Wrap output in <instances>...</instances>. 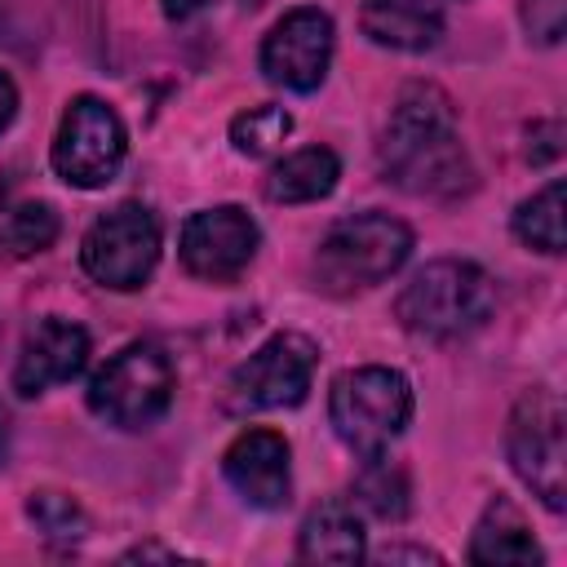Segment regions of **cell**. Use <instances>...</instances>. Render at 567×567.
<instances>
[{"instance_id": "cell-1", "label": "cell", "mask_w": 567, "mask_h": 567, "mask_svg": "<svg viewBox=\"0 0 567 567\" xmlns=\"http://www.w3.org/2000/svg\"><path fill=\"white\" fill-rule=\"evenodd\" d=\"M385 182L421 199H461L474 190V164L456 133V106L439 84H408L377 142Z\"/></svg>"}, {"instance_id": "cell-2", "label": "cell", "mask_w": 567, "mask_h": 567, "mask_svg": "<svg viewBox=\"0 0 567 567\" xmlns=\"http://www.w3.org/2000/svg\"><path fill=\"white\" fill-rule=\"evenodd\" d=\"M492 306H496V288L483 266L461 261V257H439L403 284L394 301V319L412 337L456 341V337L478 332L492 319Z\"/></svg>"}, {"instance_id": "cell-3", "label": "cell", "mask_w": 567, "mask_h": 567, "mask_svg": "<svg viewBox=\"0 0 567 567\" xmlns=\"http://www.w3.org/2000/svg\"><path fill=\"white\" fill-rule=\"evenodd\" d=\"M412 252V230L408 221L390 213H354L341 217L315 248L310 275L315 288L328 297H354L377 284H385Z\"/></svg>"}, {"instance_id": "cell-4", "label": "cell", "mask_w": 567, "mask_h": 567, "mask_svg": "<svg viewBox=\"0 0 567 567\" xmlns=\"http://www.w3.org/2000/svg\"><path fill=\"white\" fill-rule=\"evenodd\" d=\"M328 421L350 452L363 461L381 456L412 421V385L403 372L381 363L346 368L328 390Z\"/></svg>"}, {"instance_id": "cell-5", "label": "cell", "mask_w": 567, "mask_h": 567, "mask_svg": "<svg viewBox=\"0 0 567 567\" xmlns=\"http://www.w3.org/2000/svg\"><path fill=\"white\" fill-rule=\"evenodd\" d=\"M505 452L523 487L549 509L563 514L567 505V416L554 390H527L505 425Z\"/></svg>"}, {"instance_id": "cell-6", "label": "cell", "mask_w": 567, "mask_h": 567, "mask_svg": "<svg viewBox=\"0 0 567 567\" xmlns=\"http://www.w3.org/2000/svg\"><path fill=\"white\" fill-rule=\"evenodd\" d=\"M173 403V363L159 346L133 341L89 381V412L115 430H151Z\"/></svg>"}, {"instance_id": "cell-7", "label": "cell", "mask_w": 567, "mask_h": 567, "mask_svg": "<svg viewBox=\"0 0 567 567\" xmlns=\"http://www.w3.org/2000/svg\"><path fill=\"white\" fill-rule=\"evenodd\" d=\"M155 261H159V221L146 204H115L89 226L80 244L84 275L115 292L142 288Z\"/></svg>"}, {"instance_id": "cell-8", "label": "cell", "mask_w": 567, "mask_h": 567, "mask_svg": "<svg viewBox=\"0 0 567 567\" xmlns=\"http://www.w3.org/2000/svg\"><path fill=\"white\" fill-rule=\"evenodd\" d=\"M319 346L301 332H275L266 346H257L226 381V408L248 416V412H270V408H297L315 381Z\"/></svg>"}, {"instance_id": "cell-9", "label": "cell", "mask_w": 567, "mask_h": 567, "mask_svg": "<svg viewBox=\"0 0 567 567\" xmlns=\"http://www.w3.org/2000/svg\"><path fill=\"white\" fill-rule=\"evenodd\" d=\"M124 151H128L124 124L102 97L80 93L75 102H66L53 137V173L66 186H80V190L106 186L120 173Z\"/></svg>"}, {"instance_id": "cell-10", "label": "cell", "mask_w": 567, "mask_h": 567, "mask_svg": "<svg viewBox=\"0 0 567 567\" xmlns=\"http://www.w3.org/2000/svg\"><path fill=\"white\" fill-rule=\"evenodd\" d=\"M261 75L292 93H315L332 62V18L315 4L288 9L261 40Z\"/></svg>"}, {"instance_id": "cell-11", "label": "cell", "mask_w": 567, "mask_h": 567, "mask_svg": "<svg viewBox=\"0 0 567 567\" xmlns=\"http://www.w3.org/2000/svg\"><path fill=\"white\" fill-rule=\"evenodd\" d=\"M257 244H261V230L248 217V208L217 204V208H199L182 221L177 252H182V266L195 279L230 284L257 257Z\"/></svg>"}, {"instance_id": "cell-12", "label": "cell", "mask_w": 567, "mask_h": 567, "mask_svg": "<svg viewBox=\"0 0 567 567\" xmlns=\"http://www.w3.org/2000/svg\"><path fill=\"white\" fill-rule=\"evenodd\" d=\"M89 363V332L75 323V319H62V315H49L40 319L22 350H18V363H13V390L22 399H35L44 394L49 385H62V381H75Z\"/></svg>"}, {"instance_id": "cell-13", "label": "cell", "mask_w": 567, "mask_h": 567, "mask_svg": "<svg viewBox=\"0 0 567 567\" xmlns=\"http://www.w3.org/2000/svg\"><path fill=\"white\" fill-rule=\"evenodd\" d=\"M221 474L239 492L244 505H252V509H284L288 496H292L288 439L275 434V430H244L226 447Z\"/></svg>"}, {"instance_id": "cell-14", "label": "cell", "mask_w": 567, "mask_h": 567, "mask_svg": "<svg viewBox=\"0 0 567 567\" xmlns=\"http://www.w3.org/2000/svg\"><path fill=\"white\" fill-rule=\"evenodd\" d=\"M359 27L372 44L399 53H425L443 35V4L439 0H363Z\"/></svg>"}, {"instance_id": "cell-15", "label": "cell", "mask_w": 567, "mask_h": 567, "mask_svg": "<svg viewBox=\"0 0 567 567\" xmlns=\"http://www.w3.org/2000/svg\"><path fill=\"white\" fill-rule=\"evenodd\" d=\"M470 563H483V567H540L545 563V554L514 501H505V496L487 501V509L470 536Z\"/></svg>"}, {"instance_id": "cell-16", "label": "cell", "mask_w": 567, "mask_h": 567, "mask_svg": "<svg viewBox=\"0 0 567 567\" xmlns=\"http://www.w3.org/2000/svg\"><path fill=\"white\" fill-rule=\"evenodd\" d=\"M363 549V523L354 505L346 501H323L306 514L297 532V558L301 563H359Z\"/></svg>"}, {"instance_id": "cell-17", "label": "cell", "mask_w": 567, "mask_h": 567, "mask_svg": "<svg viewBox=\"0 0 567 567\" xmlns=\"http://www.w3.org/2000/svg\"><path fill=\"white\" fill-rule=\"evenodd\" d=\"M337 177H341L337 151H328V146H306V151L284 155V159L266 173L261 190H266L270 204H315V199L332 195Z\"/></svg>"}, {"instance_id": "cell-18", "label": "cell", "mask_w": 567, "mask_h": 567, "mask_svg": "<svg viewBox=\"0 0 567 567\" xmlns=\"http://www.w3.org/2000/svg\"><path fill=\"white\" fill-rule=\"evenodd\" d=\"M514 235L518 244L545 252V257H558L563 252V182H545L536 195H527L518 208H514Z\"/></svg>"}, {"instance_id": "cell-19", "label": "cell", "mask_w": 567, "mask_h": 567, "mask_svg": "<svg viewBox=\"0 0 567 567\" xmlns=\"http://www.w3.org/2000/svg\"><path fill=\"white\" fill-rule=\"evenodd\" d=\"M58 239V213L44 199H13L0 208V252L31 257Z\"/></svg>"}, {"instance_id": "cell-20", "label": "cell", "mask_w": 567, "mask_h": 567, "mask_svg": "<svg viewBox=\"0 0 567 567\" xmlns=\"http://www.w3.org/2000/svg\"><path fill=\"white\" fill-rule=\"evenodd\" d=\"M408 496H412L408 474L381 456H368L363 474L354 478V505H363L381 523H399V518H408V505H412Z\"/></svg>"}, {"instance_id": "cell-21", "label": "cell", "mask_w": 567, "mask_h": 567, "mask_svg": "<svg viewBox=\"0 0 567 567\" xmlns=\"http://www.w3.org/2000/svg\"><path fill=\"white\" fill-rule=\"evenodd\" d=\"M27 518L35 523V532L53 545H75L89 536V518L80 509V501H71L66 492H31L27 496Z\"/></svg>"}, {"instance_id": "cell-22", "label": "cell", "mask_w": 567, "mask_h": 567, "mask_svg": "<svg viewBox=\"0 0 567 567\" xmlns=\"http://www.w3.org/2000/svg\"><path fill=\"white\" fill-rule=\"evenodd\" d=\"M292 133V115L284 106H252L230 120V142L239 155H270Z\"/></svg>"}, {"instance_id": "cell-23", "label": "cell", "mask_w": 567, "mask_h": 567, "mask_svg": "<svg viewBox=\"0 0 567 567\" xmlns=\"http://www.w3.org/2000/svg\"><path fill=\"white\" fill-rule=\"evenodd\" d=\"M523 27L532 44H558L567 27V0H523Z\"/></svg>"}, {"instance_id": "cell-24", "label": "cell", "mask_w": 567, "mask_h": 567, "mask_svg": "<svg viewBox=\"0 0 567 567\" xmlns=\"http://www.w3.org/2000/svg\"><path fill=\"white\" fill-rule=\"evenodd\" d=\"M527 137H532V142H527V159H532V164H549V159L563 155V124H558V120L532 124Z\"/></svg>"}, {"instance_id": "cell-25", "label": "cell", "mask_w": 567, "mask_h": 567, "mask_svg": "<svg viewBox=\"0 0 567 567\" xmlns=\"http://www.w3.org/2000/svg\"><path fill=\"white\" fill-rule=\"evenodd\" d=\"M439 563V554L434 549H416V545H385L381 554H377V563Z\"/></svg>"}, {"instance_id": "cell-26", "label": "cell", "mask_w": 567, "mask_h": 567, "mask_svg": "<svg viewBox=\"0 0 567 567\" xmlns=\"http://www.w3.org/2000/svg\"><path fill=\"white\" fill-rule=\"evenodd\" d=\"M13 111H18V89H13V80H9L4 71H0V133L9 128Z\"/></svg>"}, {"instance_id": "cell-27", "label": "cell", "mask_w": 567, "mask_h": 567, "mask_svg": "<svg viewBox=\"0 0 567 567\" xmlns=\"http://www.w3.org/2000/svg\"><path fill=\"white\" fill-rule=\"evenodd\" d=\"M146 558H164V563H177L182 554H177V549H164V545H137V549H128V554H124V563H146Z\"/></svg>"}, {"instance_id": "cell-28", "label": "cell", "mask_w": 567, "mask_h": 567, "mask_svg": "<svg viewBox=\"0 0 567 567\" xmlns=\"http://www.w3.org/2000/svg\"><path fill=\"white\" fill-rule=\"evenodd\" d=\"M164 4V18H173V22H182V18H190V13H199L208 0H159Z\"/></svg>"}, {"instance_id": "cell-29", "label": "cell", "mask_w": 567, "mask_h": 567, "mask_svg": "<svg viewBox=\"0 0 567 567\" xmlns=\"http://www.w3.org/2000/svg\"><path fill=\"white\" fill-rule=\"evenodd\" d=\"M4 439H9V412H4V403H0V452H4Z\"/></svg>"}]
</instances>
